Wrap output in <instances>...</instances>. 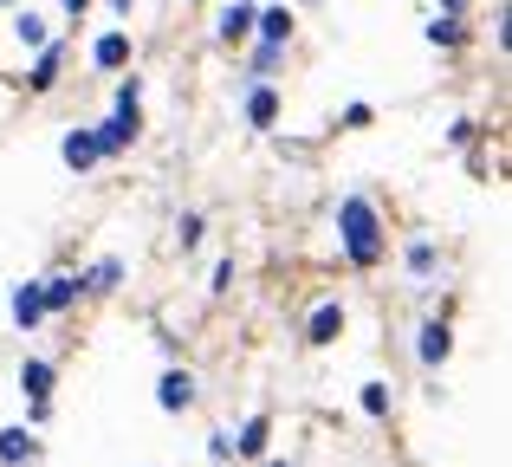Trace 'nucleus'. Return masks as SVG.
Wrapping results in <instances>:
<instances>
[{
  "label": "nucleus",
  "instance_id": "7",
  "mask_svg": "<svg viewBox=\"0 0 512 467\" xmlns=\"http://www.w3.org/2000/svg\"><path fill=\"white\" fill-rule=\"evenodd\" d=\"M344 325H350L344 299H318V305H312V318H305V344H312V351H325V344H338V338H344Z\"/></svg>",
  "mask_w": 512,
  "mask_h": 467
},
{
  "label": "nucleus",
  "instance_id": "9",
  "mask_svg": "<svg viewBox=\"0 0 512 467\" xmlns=\"http://www.w3.org/2000/svg\"><path fill=\"white\" fill-rule=\"evenodd\" d=\"M65 59H72V46H65V39H46V46L33 52V65H26V91H52L65 78Z\"/></svg>",
  "mask_w": 512,
  "mask_h": 467
},
{
  "label": "nucleus",
  "instance_id": "20",
  "mask_svg": "<svg viewBox=\"0 0 512 467\" xmlns=\"http://www.w3.org/2000/svg\"><path fill=\"white\" fill-rule=\"evenodd\" d=\"M13 39H20L26 52H39V46H46V39H52L46 13H39V7H20V13H13Z\"/></svg>",
  "mask_w": 512,
  "mask_h": 467
},
{
  "label": "nucleus",
  "instance_id": "6",
  "mask_svg": "<svg viewBox=\"0 0 512 467\" xmlns=\"http://www.w3.org/2000/svg\"><path fill=\"white\" fill-rule=\"evenodd\" d=\"M227 435H234V461L260 467L266 455H273V416H266V409H253V416L240 422V429H227Z\"/></svg>",
  "mask_w": 512,
  "mask_h": 467
},
{
  "label": "nucleus",
  "instance_id": "26",
  "mask_svg": "<svg viewBox=\"0 0 512 467\" xmlns=\"http://www.w3.org/2000/svg\"><path fill=\"white\" fill-rule=\"evenodd\" d=\"M201 455L227 467V461H234V435H227V429H214V435H208V448H201Z\"/></svg>",
  "mask_w": 512,
  "mask_h": 467
},
{
  "label": "nucleus",
  "instance_id": "23",
  "mask_svg": "<svg viewBox=\"0 0 512 467\" xmlns=\"http://www.w3.org/2000/svg\"><path fill=\"white\" fill-rule=\"evenodd\" d=\"M201 234H208V215H201V208H182V215H175V247H201Z\"/></svg>",
  "mask_w": 512,
  "mask_h": 467
},
{
  "label": "nucleus",
  "instance_id": "11",
  "mask_svg": "<svg viewBox=\"0 0 512 467\" xmlns=\"http://www.w3.org/2000/svg\"><path fill=\"white\" fill-rule=\"evenodd\" d=\"M253 0H227L221 13H214V39H221V46H253Z\"/></svg>",
  "mask_w": 512,
  "mask_h": 467
},
{
  "label": "nucleus",
  "instance_id": "12",
  "mask_svg": "<svg viewBox=\"0 0 512 467\" xmlns=\"http://www.w3.org/2000/svg\"><path fill=\"white\" fill-rule=\"evenodd\" d=\"M402 273H409L415 286H428V279L441 273V240H428V234H409V240H402Z\"/></svg>",
  "mask_w": 512,
  "mask_h": 467
},
{
  "label": "nucleus",
  "instance_id": "2",
  "mask_svg": "<svg viewBox=\"0 0 512 467\" xmlns=\"http://www.w3.org/2000/svg\"><path fill=\"white\" fill-rule=\"evenodd\" d=\"M240 91V124L253 130V137H273L279 130V111H286V85H266V78H247Z\"/></svg>",
  "mask_w": 512,
  "mask_h": 467
},
{
  "label": "nucleus",
  "instance_id": "16",
  "mask_svg": "<svg viewBox=\"0 0 512 467\" xmlns=\"http://www.w3.org/2000/svg\"><path fill=\"white\" fill-rule=\"evenodd\" d=\"M39 292H46V318H65L85 299V273H52V279H39Z\"/></svg>",
  "mask_w": 512,
  "mask_h": 467
},
{
  "label": "nucleus",
  "instance_id": "5",
  "mask_svg": "<svg viewBox=\"0 0 512 467\" xmlns=\"http://www.w3.org/2000/svg\"><path fill=\"white\" fill-rule=\"evenodd\" d=\"M195 403H201V383H195V370L169 364V370H163V383H156V409H163V416H188Z\"/></svg>",
  "mask_w": 512,
  "mask_h": 467
},
{
  "label": "nucleus",
  "instance_id": "31",
  "mask_svg": "<svg viewBox=\"0 0 512 467\" xmlns=\"http://www.w3.org/2000/svg\"><path fill=\"white\" fill-rule=\"evenodd\" d=\"M59 7L72 13V20H85V13H91V0H59Z\"/></svg>",
  "mask_w": 512,
  "mask_h": 467
},
{
  "label": "nucleus",
  "instance_id": "25",
  "mask_svg": "<svg viewBox=\"0 0 512 467\" xmlns=\"http://www.w3.org/2000/svg\"><path fill=\"white\" fill-rule=\"evenodd\" d=\"M448 143H454V150H474V143H480V124H474V117H454V124H448Z\"/></svg>",
  "mask_w": 512,
  "mask_h": 467
},
{
  "label": "nucleus",
  "instance_id": "32",
  "mask_svg": "<svg viewBox=\"0 0 512 467\" xmlns=\"http://www.w3.org/2000/svg\"><path fill=\"white\" fill-rule=\"evenodd\" d=\"M111 13H117V20H130V13H137V0H111Z\"/></svg>",
  "mask_w": 512,
  "mask_h": 467
},
{
  "label": "nucleus",
  "instance_id": "27",
  "mask_svg": "<svg viewBox=\"0 0 512 467\" xmlns=\"http://www.w3.org/2000/svg\"><path fill=\"white\" fill-rule=\"evenodd\" d=\"M227 286H234V260H214V273H208V292H214V299H221Z\"/></svg>",
  "mask_w": 512,
  "mask_h": 467
},
{
  "label": "nucleus",
  "instance_id": "22",
  "mask_svg": "<svg viewBox=\"0 0 512 467\" xmlns=\"http://www.w3.org/2000/svg\"><path fill=\"white\" fill-rule=\"evenodd\" d=\"M357 409H363L370 422H389V409H396V390H389L383 377H370V383L357 390Z\"/></svg>",
  "mask_w": 512,
  "mask_h": 467
},
{
  "label": "nucleus",
  "instance_id": "35",
  "mask_svg": "<svg viewBox=\"0 0 512 467\" xmlns=\"http://www.w3.org/2000/svg\"><path fill=\"white\" fill-rule=\"evenodd\" d=\"M299 7H318V0H299Z\"/></svg>",
  "mask_w": 512,
  "mask_h": 467
},
{
  "label": "nucleus",
  "instance_id": "21",
  "mask_svg": "<svg viewBox=\"0 0 512 467\" xmlns=\"http://www.w3.org/2000/svg\"><path fill=\"white\" fill-rule=\"evenodd\" d=\"M279 72H286V46H260V39H253L247 46V78H266V85H273Z\"/></svg>",
  "mask_w": 512,
  "mask_h": 467
},
{
  "label": "nucleus",
  "instance_id": "28",
  "mask_svg": "<svg viewBox=\"0 0 512 467\" xmlns=\"http://www.w3.org/2000/svg\"><path fill=\"white\" fill-rule=\"evenodd\" d=\"M363 124H376L370 104H344V130H363Z\"/></svg>",
  "mask_w": 512,
  "mask_h": 467
},
{
  "label": "nucleus",
  "instance_id": "4",
  "mask_svg": "<svg viewBox=\"0 0 512 467\" xmlns=\"http://www.w3.org/2000/svg\"><path fill=\"white\" fill-rule=\"evenodd\" d=\"M448 357H454V325L441 312L422 318V325H415V364H422V370H441Z\"/></svg>",
  "mask_w": 512,
  "mask_h": 467
},
{
  "label": "nucleus",
  "instance_id": "34",
  "mask_svg": "<svg viewBox=\"0 0 512 467\" xmlns=\"http://www.w3.org/2000/svg\"><path fill=\"white\" fill-rule=\"evenodd\" d=\"M0 7H13V13H20V7H26V0H0Z\"/></svg>",
  "mask_w": 512,
  "mask_h": 467
},
{
  "label": "nucleus",
  "instance_id": "3",
  "mask_svg": "<svg viewBox=\"0 0 512 467\" xmlns=\"http://www.w3.org/2000/svg\"><path fill=\"white\" fill-rule=\"evenodd\" d=\"M91 137H98V163H117L143 137V111H111L104 124H91Z\"/></svg>",
  "mask_w": 512,
  "mask_h": 467
},
{
  "label": "nucleus",
  "instance_id": "15",
  "mask_svg": "<svg viewBox=\"0 0 512 467\" xmlns=\"http://www.w3.org/2000/svg\"><path fill=\"white\" fill-rule=\"evenodd\" d=\"M7 312H13V325H20V331H39V325H46V292H39V279H20V286H13Z\"/></svg>",
  "mask_w": 512,
  "mask_h": 467
},
{
  "label": "nucleus",
  "instance_id": "24",
  "mask_svg": "<svg viewBox=\"0 0 512 467\" xmlns=\"http://www.w3.org/2000/svg\"><path fill=\"white\" fill-rule=\"evenodd\" d=\"M111 111H143V78H137V72H124V78H117Z\"/></svg>",
  "mask_w": 512,
  "mask_h": 467
},
{
  "label": "nucleus",
  "instance_id": "19",
  "mask_svg": "<svg viewBox=\"0 0 512 467\" xmlns=\"http://www.w3.org/2000/svg\"><path fill=\"white\" fill-rule=\"evenodd\" d=\"M422 33H428V46H435V52H461L467 39H474V33H467V20H448V13H428Z\"/></svg>",
  "mask_w": 512,
  "mask_h": 467
},
{
  "label": "nucleus",
  "instance_id": "30",
  "mask_svg": "<svg viewBox=\"0 0 512 467\" xmlns=\"http://www.w3.org/2000/svg\"><path fill=\"white\" fill-rule=\"evenodd\" d=\"M435 13H448V20H461V13H467V0H435Z\"/></svg>",
  "mask_w": 512,
  "mask_h": 467
},
{
  "label": "nucleus",
  "instance_id": "14",
  "mask_svg": "<svg viewBox=\"0 0 512 467\" xmlns=\"http://www.w3.org/2000/svg\"><path fill=\"white\" fill-rule=\"evenodd\" d=\"M39 455H46V448H39V435L26 429V422H7V429H0V467H33Z\"/></svg>",
  "mask_w": 512,
  "mask_h": 467
},
{
  "label": "nucleus",
  "instance_id": "29",
  "mask_svg": "<svg viewBox=\"0 0 512 467\" xmlns=\"http://www.w3.org/2000/svg\"><path fill=\"white\" fill-rule=\"evenodd\" d=\"M506 20H512V13H506V0H500V7H493V46H500V52H506Z\"/></svg>",
  "mask_w": 512,
  "mask_h": 467
},
{
  "label": "nucleus",
  "instance_id": "8",
  "mask_svg": "<svg viewBox=\"0 0 512 467\" xmlns=\"http://www.w3.org/2000/svg\"><path fill=\"white\" fill-rule=\"evenodd\" d=\"M292 33H299V13H292L286 0H273V7L253 13V39H260V46H286L292 52Z\"/></svg>",
  "mask_w": 512,
  "mask_h": 467
},
{
  "label": "nucleus",
  "instance_id": "33",
  "mask_svg": "<svg viewBox=\"0 0 512 467\" xmlns=\"http://www.w3.org/2000/svg\"><path fill=\"white\" fill-rule=\"evenodd\" d=\"M260 467H299V461H286V455H266Z\"/></svg>",
  "mask_w": 512,
  "mask_h": 467
},
{
  "label": "nucleus",
  "instance_id": "1",
  "mask_svg": "<svg viewBox=\"0 0 512 467\" xmlns=\"http://www.w3.org/2000/svg\"><path fill=\"white\" fill-rule=\"evenodd\" d=\"M338 247H344V260L357 266V273L383 266V253H389V221H383V208H376L370 195H344V202H338Z\"/></svg>",
  "mask_w": 512,
  "mask_h": 467
},
{
  "label": "nucleus",
  "instance_id": "13",
  "mask_svg": "<svg viewBox=\"0 0 512 467\" xmlns=\"http://www.w3.org/2000/svg\"><path fill=\"white\" fill-rule=\"evenodd\" d=\"M52 390H59V364L52 357H20V396L26 403H52Z\"/></svg>",
  "mask_w": 512,
  "mask_h": 467
},
{
  "label": "nucleus",
  "instance_id": "18",
  "mask_svg": "<svg viewBox=\"0 0 512 467\" xmlns=\"http://www.w3.org/2000/svg\"><path fill=\"white\" fill-rule=\"evenodd\" d=\"M78 273H85V299H104V292L124 286V260H117V253H104V260L78 266Z\"/></svg>",
  "mask_w": 512,
  "mask_h": 467
},
{
  "label": "nucleus",
  "instance_id": "17",
  "mask_svg": "<svg viewBox=\"0 0 512 467\" xmlns=\"http://www.w3.org/2000/svg\"><path fill=\"white\" fill-rule=\"evenodd\" d=\"M59 156H65V169H78V176H85V169H98V137H91V124H72L59 137Z\"/></svg>",
  "mask_w": 512,
  "mask_h": 467
},
{
  "label": "nucleus",
  "instance_id": "10",
  "mask_svg": "<svg viewBox=\"0 0 512 467\" xmlns=\"http://www.w3.org/2000/svg\"><path fill=\"white\" fill-rule=\"evenodd\" d=\"M130 52H137V46H130V33H124V26H111V33L91 39V72H98V78H117L130 65Z\"/></svg>",
  "mask_w": 512,
  "mask_h": 467
}]
</instances>
